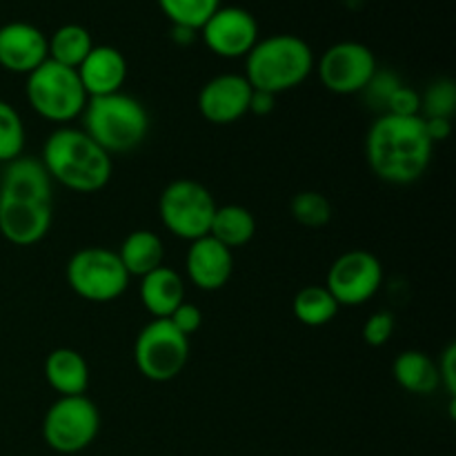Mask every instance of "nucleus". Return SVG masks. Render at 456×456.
<instances>
[{"instance_id":"2","label":"nucleus","mask_w":456,"mask_h":456,"mask_svg":"<svg viewBox=\"0 0 456 456\" xmlns=\"http://www.w3.org/2000/svg\"><path fill=\"white\" fill-rule=\"evenodd\" d=\"M435 142L421 116L381 114L365 136V159L374 176L390 185H412L428 172Z\"/></svg>"},{"instance_id":"22","label":"nucleus","mask_w":456,"mask_h":456,"mask_svg":"<svg viewBox=\"0 0 456 456\" xmlns=\"http://www.w3.org/2000/svg\"><path fill=\"white\" fill-rule=\"evenodd\" d=\"M256 234V218L243 205H218L214 212L209 236L227 249L245 248Z\"/></svg>"},{"instance_id":"30","label":"nucleus","mask_w":456,"mask_h":456,"mask_svg":"<svg viewBox=\"0 0 456 456\" xmlns=\"http://www.w3.org/2000/svg\"><path fill=\"white\" fill-rule=\"evenodd\" d=\"M383 114L392 116H403V118H414V116H421V94L412 87H399L392 92V96L387 98L386 111Z\"/></svg>"},{"instance_id":"16","label":"nucleus","mask_w":456,"mask_h":456,"mask_svg":"<svg viewBox=\"0 0 456 456\" xmlns=\"http://www.w3.org/2000/svg\"><path fill=\"white\" fill-rule=\"evenodd\" d=\"M185 272L194 288L203 289V292H216L230 283L232 272H234V254L208 234L190 243Z\"/></svg>"},{"instance_id":"20","label":"nucleus","mask_w":456,"mask_h":456,"mask_svg":"<svg viewBox=\"0 0 456 456\" xmlns=\"http://www.w3.org/2000/svg\"><path fill=\"white\" fill-rule=\"evenodd\" d=\"M392 374L399 387L410 395L430 396L439 390L436 361L421 350H405L392 363Z\"/></svg>"},{"instance_id":"17","label":"nucleus","mask_w":456,"mask_h":456,"mask_svg":"<svg viewBox=\"0 0 456 456\" xmlns=\"http://www.w3.org/2000/svg\"><path fill=\"white\" fill-rule=\"evenodd\" d=\"M76 71L89 98L110 96V94L123 92V85L127 80V61L123 52L111 45H94V49Z\"/></svg>"},{"instance_id":"7","label":"nucleus","mask_w":456,"mask_h":456,"mask_svg":"<svg viewBox=\"0 0 456 456\" xmlns=\"http://www.w3.org/2000/svg\"><path fill=\"white\" fill-rule=\"evenodd\" d=\"M65 279L71 292L83 301L111 303L127 292L132 276L120 263L116 249L89 245L71 254L65 267Z\"/></svg>"},{"instance_id":"36","label":"nucleus","mask_w":456,"mask_h":456,"mask_svg":"<svg viewBox=\"0 0 456 456\" xmlns=\"http://www.w3.org/2000/svg\"><path fill=\"white\" fill-rule=\"evenodd\" d=\"M169 34H172V40L176 45H183V47H185V45H191L196 40V36H199V31H194V29H187V27H178V25H172V31H169Z\"/></svg>"},{"instance_id":"35","label":"nucleus","mask_w":456,"mask_h":456,"mask_svg":"<svg viewBox=\"0 0 456 456\" xmlns=\"http://www.w3.org/2000/svg\"><path fill=\"white\" fill-rule=\"evenodd\" d=\"M274 107H276L274 94L258 92V89H254L252 98H249V114L267 116V114H272V111H274Z\"/></svg>"},{"instance_id":"29","label":"nucleus","mask_w":456,"mask_h":456,"mask_svg":"<svg viewBox=\"0 0 456 456\" xmlns=\"http://www.w3.org/2000/svg\"><path fill=\"white\" fill-rule=\"evenodd\" d=\"M396 328V321L392 312H374L368 321L363 323V341L370 347H383L392 338Z\"/></svg>"},{"instance_id":"19","label":"nucleus","mask_w":456,"mask_h":456,"mask_svg":"<svg viewBox=\"0 0 456 456\" xmlns=\"http://www.w3.org/2000/svg\"><path fill=\"white\" fill-rule=\"evenodd\" d=\"M45 379L58 396L85 395L89 387V365L74 347H56L45 359Z\"/></svg>"},{"instance_id":"4","label":"nucleus","mask_w":456,"mask_h":456,"mask_svg":"<svg viewBox=\"0 0 456 456\" xmlns=\"http://www.w3.org/2000/svg\"><path fill=\"white\" fill-rule=\"evenodd\" d=\"M314 71V52L294 34H274L258 38L245 56V78L252 89L279 94L297 89Z\"/></svg>"},{"instance_id":"5","label":"nucleus","mask_w":456,"mask_h":456,"mask_svg":"<svg viewBox=\"0 0 456 456\" xmlns=\"http://www.w3.org/2000/svg\"><path fill=\"white\" fill-rule=\"evenodd\" d=\"M83 132L110 156L129 154L150 134V114L138 98L125 92L89 98L83 111Z\"/></svg>"},{"instance_id":"32","label":"nucleus","mask_w":456,"mask_h":456,"mask_svg":"<svg viewBox=\"0 0 456 456\" xmlns=\"http://www.w3.org/2000/svg\"><path fill=\"white\" fill-rule=\"evenodd\" d=\"M169 323H172L178 332L185 334V337L190 338L191 334L199 332L200 325H203V312H200L194 303L183 301L181 305L174 310V314L169 316Z\"/></svg>"},{"instance_id":"21","label":"nucleus","mask_w":456,"mask_h":456,"mask_svg":"<svg viewBox=\"0 0 456 456\" xmlns=\"http://www.w3.org/2000/svg\"><path fill=\"white\" fill-rule=\"evenodd\" d=\"M120 263L125 265L129 276L142 279L154 272L165 261V245L160 236L151 230H134L125 236L120 248L116 249Z\"/></svg>"},{"instance_id":"26","label":"nucleus","mask_w":456,"mask_h":456,"mask_svg":"<svg viewBox=\"0 0 456 456\" xmlns=\"http://www.w3.org/2000/svg\"><path fill=\"white\" fill-rule=\"evenodd\" d=\"M289 214L298 225L321 230L332 221V203L321 191H298L289 203Z\"/></svg>"},{"instance_id":"15","label":"nucleus","mask_w":456,"mask_h":456,"mask_svg":"<svg viewBox=\"0 0 456 456\" xmlns=\"http://www.w3.org/2000/svg\"><path fill=\"white\" fill-rule=\"evenodd\" d=\"M49 58L47 36L25 20L0 27V67L9 74L29 76Z\"/></svg>"},{"instance_id":"13","label":"nucleus","mask_w":456,"mask_h":456,"mask_svg":"<svg viewBox=\"0 0 456 456\" xmlns=\"http://www.w3.org/2000/svg\"><path fill=\"white\" fill-rule=\"evenodd\" d=\"M200 38L212 53L221 58H245L258 43V22L248 9L225 4L200 27Z\"/></svg>"},{"instance_id":"11","label":"nucleus","mask_w":456,"mask_h":456,"mask_svg":"<svg viewBox=\"0 0 456 456\" xmlns=\"http://www.w3.org/2000/svg\"><path fill=\"white\" fill-rule=\"evenodd\" d=\"M377 69L379 65L372 49L356 40H341L332 45L316 62L321 85L338 96L363 92Z\"/></svg>"},{"instance_id":"34","label":"nucleus","mask_w":456,"mask_h":456,"mask_svg":"<svg viewBox=\"0 0 456 456\" xmlns=\"http://www.w3.org/2000/svg\"><path fill=\"white\" fill-rule=\"evenodd\" d=\"M423 123H426V132L435 145L448 141L450 134H452V120L450 118H423Z\"/></svg>"},{"instance_id":"24","label":"nucleus","mask_w":456,"mask_h":456,"mask_svg":"<svg viewBox=\"0 0 456 456\" xmlns=\"http://www.w3.org/2000/svg\"><path fill=\"white\" fill-rule=\"evenodd\" d=\"M292 312L298 323L307 328H323L338 314V303L325 285H307L294 297Z\"/></svg>"},{"instance_id":"6","label":"nucleus","mask_w":456,"mask_h":456,"mask_svg":"<svg viewBox=\"0 0 456 456\" xmlns=\"http://www.w3.org/2000/svg\"><path fill=\"white\" fill-rule=\"evenodd\" d=\"M25 94L31 110L40 118L61 125V127L80 118L89 101L78 71L49 58L27 76Z\"/></svg>"},{"instance_id":"28","label":"nucleus","mask_w":456,"mask_h":456,"mask_svg":"<svg viewBox=\"0 0 456 456\" xmlns=\"http://www.w3.org/2000/svg\"><path fill=\"white\" fill-rule=\"evenodd\" d=\"M456 111V85L450 78H436L421 94V118H450Z\"/></svg>"},{"instance_id":"27","label":"nucleus","mask_w":456,"mask_h":456,"mask_svg":"<svg viewBox=\"0 0 456 456\" xmlns=\"http://www.w3.org/2000/svg\"><path fill=\"white\" fill-rule=\"evenodd\" d=\"M27 132L22 116L18 114L16 107L12 102L0 98V163H9V160L22 156L25 150Z\"/></svg>"},{"instance_id":"18","label":"nucleus","mask_w":456,"mask_h":456,"mask_svg":"<svg viewBox=\"0 0 456 456\" xmlns=\"http://www.w3.org/2000/svg\"><path fill=\"white\" fill-rule=\"evenodd\" d=\"M141 301L154 319H169L185 301V281L172 267H156L141 279Z\"/></svg>"},{"instance_id":"9","label":"nucleus","mask_w":456,"mask_h":456,"mask_svg":"<svg viewBox=\"0 0 456 456\" xmlns=\"http://www.w3.org/2000/svg\"><path fill=\"white\" fill-rule=\"evenodd\" d=\"M101 432V412L87 395L58 396L43 419V439L53 452L78 454Z\"/></svg>"},{"instance_id":"1","label":"nucleus","mask_w":456,"mask_h":456,"mask_svg":"<svg viewBox=\"0 0 456 456\" xmlns=\"http://www.w3.org/2000/svg\"><path fill=\"white\" fill-rule=\"evenodd\" d=\"M53 223V181L36 156L4 163L0 176V234L18 248H31Z\"/></svg>"},{"instance_id":"8","label":"nucleus","mask_w":456,"mask_h":456,"mask_svg":"<svg viewBox=\"0 0 456 456\" xmlns=\"http://www.w3.org/2000/svg\"><path fill=\"white\" fill-rule=\"evenodd\" d=\"M216 208L212 191L191 178L172 181L159 199V216L163 227L187 243L209 234Z\"/></svg>"},{"instance_id":"12","label":"nucleus","mask_w":456,"mask_h":456,"mask_svg":"<svg viewBox=\"0 0 456 456\" xmlns=\"http://www.w3.org/2000/svg\"><path fill=\"white\" fill-rule=\"evenodd\" d=\"M383 285V265L368 249H350L330 265L325 288L338 307H359L377 297Z\"/></svg>"},{"instance_id":"31","label":"nucleus","mask_w":456,"mask_h":456,"mask_svg":"<svg viewBox=\"0 0 456 456\" xmlns=\"http://www.w3.org/2000/svg\"><path fill=\"white\" fill-rule=\"evenodd\" d=\"M399 85H401V80L396 78V74H392V71H379L377 69V74L372 76V80L368 83V87H365L361 94H365L370 101L377 102V107H383V110H386L387 98L392 96V92H395Z\"/></svg>"},{"instance_id":"23","label":"nucleus","mask_w":456,"mask_h":456,"mask_svg":"<svg viewBox=\"0 0 456 456\" xmlns=\"http://www.w3.org/2000/svg\"><path fill=\"white\" fill-rule=\"evenodd\" d=\"M49 47V61L61 62V65L71 67V69H78L80 62L87 58V53L94 49L92 34L85 29L83 25H62L53 31L47 38Z\"/></svg>"},{"instance_id":"14","label":"nucleus","mask_w":456,"mask_h":456,"mask_svg":"<svg viewBox=\"0 0 456 456\" xmlns=\"http://www.w3.org/2000/svg\"><path fill=\"white\" fill-rule=\"evenodd\" d=\"M252 92L243 74H218L200 87L196 105L208 123L232 125L249 114Z\"/></svg>"},{"instance_id":"25","label":"nucleus","mask_w":456,"mask_h":456,"mask_svg":"<svg viewBox=\"0 0 456 456\" xmlns=\"http://www.w3.org/2000/svg\"><path fill=\"white\" fill-rule=\"evenodd\" d=\"M159 7L172 25L200 31L209 16L221 7V0H159Z\"/></svg>"},{"instance_id":"33","label":"nucleus","mask_w":456,"mask_h":456,"mask_svg":"<svg viewBox=\"0 0 456 456\" xmlns=\"http://www.w3.org/2000/svg\"><path fill=\"white\" fill-rule=\"evenodd\" d=\"M436 370H439V387L448 392L450 401L456 399V346L450 343L444 350L441 359L436 361Z\"/></svg>"},{"instance_id":"3","label":"nucleus","mask_w":456,"mask_h":456,"mask_svg":"<svg viewBox=\"0 0 456 456\" xmlns=\"http://www.w3.org/2000/svg\"><path fill=\"white\" fill-rule=\"evenodd\" d=\"M40 160L53 183L76 194H94L105 190L114 172L111 156L101 145H96L83 132V127H69V125H62L49 134Z\"/></svg>"},{"instance_id":"10","label":"nucleus","mask_w":456,"mask_h":456,"mask_svg":"<svg viewBox=\"0 0 456 456\" xmlns=\"http://www.w3.org/2000/svg\"><path fill=\"white\" fill-rule=\"evenodd\" d=\"M190 361V338L178 332L169 319H151L134 343L138 372L154 383H167L185 370Z\"/></svg>"}]
</instances>
